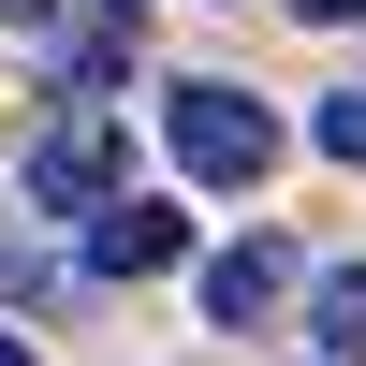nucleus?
<instances>
[{
  "mask_svg": "<svg viewBox=\"0 0 366 366\" xmlns=\"http://www.w3.org/2000/svg\"><path fill=\"white\" fill-rule=\"evenodd\" d=\"M162 132H176V176H205V191H264V162H279V117L249 88H176Z\"/></svg>",
  "mask_w": 366,
  "mask_h": 366,
  "instance_id": "1",
  "label": "nucleus"
},
{
  "mask_svg": "<svg viewBox=\"0 0 366 366\" xmlns=\"http://www.w3.org/2000/svg\"><path fill=\"white\" fill-rule=\"evenodd\" d=\"M0 366H29V337H0Z\"/></svg>",
  "mask_w": 366,
  "mask_h": 366,
  "instance_id": "9",
  "label": "nucleus"
},
{
  "mask_svg": "<svg viewBox=\"0 0 366 366\" xmlns=\"http://www.w3.org/2000/svg\"><path fill=\"white\" fill-rule=\"evenodd\" d=\"M308 337H322V366H366V264H322L308 279Z\"/></svg>",
  "mask_w": 366,
  "mask_h": 366,
  "instance_id": "5",
  "label": "nucleus"
},
{
  "mask_svg": "<svg viewBox=\"0 0 366 366\" xmlns=\"http://www.w3.org/2000/svg\"><path fill=\"white\" fill-rule=\"evenodd\" d=\"M103 191H132V147H117V117H103V103H74L44 147H29V205H44V220H88Z\"/></svg>",
  "mask_w": 366,
  "mask_h": 366,
  "instance_id": "2",
  "label": "nucleus"
},
{
  "mask_svg": "<svg viewBox=\"0 0 366 366\" xmlns=\"http://www.w3.org/2000/svg\"><path fill=\"white\" fill-rule=\"evenodd\" d=\"M293 15H308V29H352V15H366V0H293Z\"/></svg>",
  "mask_w": 366,
  "mask_h": 366,
  "instance_id": "7",
  "label": "nucleus"
},
{
  "mask_svg": "<svg viewBox=\"0 0 366 366\" xmlns=\"http://www.w3.org/2000/svg\"><path fill=\"white\" fill-rule=\"evenodd\" d=\"M308 147H322V162H352V176H366V88H337V103L308 117Z\"/></svg>",
  "mask_w": 366,
  "mask_h": 366,
  "instance_id": "6",
  "label": "nucleus"
},
{
  "mask_svg": "<svg viewBox=\"0 0 366 366\" xmlns=\"http://www.w3.org/2000/svg\"><path fill=\"white\" fill-rule=\"evenodd\" d=\"M162 264H191V220L162 191H103L88 205V279H162Z\"/></svg>",
  "mask_w": 366,
  "mask_h": 366,
  "instance_id": "3",
  "label": "nucleus"
},
{
  "mask_svg": "<svg viewBox=\"0 0 366 366\" xmlns=\"http://www.w3.org/2000/svg\"><path fill=\"white\" fill-rule=\"evenodd\" d=\"M0 15H15V29H44V15H59V0H0Z\"/></svg>",
  "mask_w": 366,
  "mask_h": 366,
  "instance_id": "8",
  "label": "nucleus"
},
{
  "mask_svg": "<svg viewBox=\"0 0 366 366\" xmlns=\"http://www.w3.org/2000/svg\"><path fill=\"white\" fill-rule=\"evenodd\" d=\"M279 293H293V249H279V234H234V249L205 264V322H264Z\"/></svg>",
  "mask_w": 366,
  "mask_h": 366,
  "instance_id": "4",
  "label": "nucleus"
}]
</instances>
